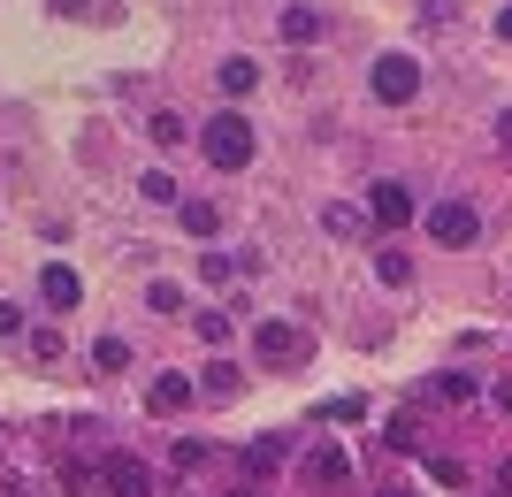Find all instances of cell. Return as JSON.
<instances>
[{
	"mask_svg": "<svg viewBox=\"0 0 512 497\" xmlns=\"http://www.w3.org/2000/svg\"><path fill=\"white\" fill-rule=\"evenodd\" d=\"M184 230H192V238H214V230H222V207H214V199H184Z\"/></svg>",
	"mask_w": 512,
	"mask_h": 497,
	"instance_id": "obj_10",
	"label": "cell"
},
{
	"mask_svg": "<svg viewBox=\"0 0 512 497\" xmlns=\"http://www.w3.org/2000/svg\"><path fill=\"white\" fill-rule=\"evenodd\" d=\"M375 222H383V230H406L413 222V192L406 184H375Z\"/></svg>",
	"mask_w": 512,
	"mask_h": 497,
	"instance_id": "obj_6",
	"label": "cell"
},
{
	"mask_svg": "<svg viewBox=\"0 0 512 497\" xmlns=\"http://www.w3.org/2000/svg\"><path fill=\"white\" fill-rule=\"evenodd\" d=\"M283 39H321V16H314V8H283Z\"/></svg>",
	"mask_w": 512,
	"mask_h": 497,
	"instance_id": "obj_13",
	"label": "cell"
},
{
	"mask_svg": "<svg viewBox=\"0 0 512 497\" xmlns=\"http://www.w3.org/2000/svg\"><path fill=\"white\" fill-rule=\"evenodd\" d=\"M31 360L54 368V360H62V329H31Z\"/></svg>",
	"mask_w": 512,
	"mask_h": 497,
	"instance_id": "obj_18",
	"label": "cell"
},
{
	"mask_svg": "<svg viewBox=\"0 0 512 497\" xmlns=\"http://www.w3.org/2000/svg\"><path fill=\"white\" fill-rule=\"evenodd\" d=\"M413 92H421V62H413V54H383V62H375V100L406 108Z\"/></svg>",
	"mask_w": 512,
	"mask_h": 497,
	"instance_id": "obj_3",
	"label": "cell"
},
{
	"mask_svg": "<svg viewBox=\"0 0 512 497\" xmlns=\"http://www.w3.org/2000/svg\"><path fill=\"white\" fill-rule=\"evenodd\" d=\"M138 192H146V199H161V207H169V199H176V176H169V169H153L146 184H138Z\"/></svg>",
	"mask_w": 512,
	"mask_h": 497,
	"instance_id": "obj_23",
	"label": "cell"
},
{
	"mask_svg": "<svg viewBox=\"0 0 512 497\" xmlns=\"http://www.w3.org/2000/svg\"><path fill=\"white\" fill-rule=\"evenodd\" d=\"M383 497H406V490H383Z\"/></svg>",
	"mask_w": 512,
	"mask_h": 497,
	"instance_id": "obj_30",
	"label": "cell"
},
{
	"mask_svg": "<svg viewBox=\"0 0 512 497\" xmlns=\"http://www.w3.org/2000/svg\"><path fill=\"white\" fill-rule=\"evenodd\" d=\"M283 459H291V444H283V436H260L253 452H245V475H253V482H268V475L283 467Z\"/></svg>",
	"mask_w": 512,
	"mask_h": 497,
	"instance_id": "obj_9",
	"label": "cell"
},
{
	"mask_svg": "<svg viewBox=\"0 0 512 497\" xmlns=\"http://www.w3.org/2000/svg\"><path fill=\"white\" fill-rule=\"evenodd\" d=\"M16 329H23V314H16L8 299H0V337H16Z\"/></svg>",
	"mask_w": 512,
	"mask_h": 497,
	"instance_id": "obj_25",
	"label": "cell"
},
{
	"mask_svg": "<svg viewBox=\"0 0 512 497\" xmlns=\"http://www.w3.org/2000/svg\"><path fill=\"white\" fill-rule=\"evenodd\" d=\"M306 475L314 482H344V452H306Z\"/></svg>",
	"mask_w": 512,
	"mask_h": 497,
	"instance_id": "obj_17",
	"label": "cell"
},
{
	"mask_svg": "<svg viewBox=\"0 0 512 497\" xmlns=\"http://www.w3.org/2000/svg\"><path fill=\"white\" fill-rule=\"evenodd\" d=\"M428 238L436 245H474L482 238V215H474L467 199H436V207H428Z\"/></svg>",
	"mask_w": 512,
	"mask_h": 497,
	"instance_id": "obj_2",
	"label": "cell"
},
{
	"mask_svg": "<svg viewBox=\"0 0 512 497\" xmlns=\"http://www.w3.org/2000/svg\"><path fill=\"white\" fill-rule=\"evenodd\" d=\"M0 497H23V490H16V482H8V475H0Z\"/></svg>",
	"mask_w": 512,
	"mask_h": 497,
	"instance_id": "obj_28",
	"label": "cell"
},
{
	"mask_svg": "<svg viewBox=\"0 0 512 497\" xmlns=\"http://www.w3.org/2000/svg\"><path fill=\"white\" fill-rule=\"evenodd\" d=\"M146 406H153V413H184V406H192V375H153Z\"/></svg>",
	"mask_w": 512,
	"mask_h": 497,
	"instance_id": "obj_7",
	"label": "cell"
},
{
	"mask_svg": "<svg viewBox=\"0 0 512 497\" xmlns=\"http://www.w3.org/2000/svg\"><path fill=\"white\" fill-rule=\"evenodd\" d=\"M253 352H260V360H299V329H291V322H260Z\"/></svg>",
	"mask_w": 512,
	"mask_h": 497,
	"instance_id": "obj_5",
	"label": "cell"
},
{
	"mask_svg": "<svg viewBox=\"0 0 512 497\" xmlns=\"http://www.w3.org/2000/svg\"><path fill=\"white\" fill-rule=\"evenodd\" d=\"M199 337H207V345H222V337H230V314H222V306H207V314H199Z\"/></svg>",
	"mask_w": 512,
	"mask_h": 497,
	"instance_id": "obj_22",
	"label": "cell"
},
{
	"mask_svg": "<svg viewBox=\"0 0 512 497\" xmlns=\"http://www.w3.org/2000/svg\"><path fill=\"white\" fill-rule=\"evenodd\" d=\"M199 390H207V398H237V368H230V360H214V368H207V383H199Z\"/></svg>",
	"mask_w": 512,
	"mask_h": 497,
	"instance_id": "obj_16",
	"label": "cell"
},
{
	"mask_svg": "<svg viewBox=\"0 0 512 497\" xmlns=\"http://www.w3.org/2000/svg\"><path fill=\"white\" fill-rule=\"evenodd\" d=\"M85 482H92V467H77V459H62V497H85Z\"/></svg>",
	"mask_w": 512,
	"mask_h": 497,
	"instance_id": "obj_24",
	"label": "cell"
},
{
	"mask_svg": "<svg viewBox=\"0 0 512 497\" xmlns=\"http://www.w3.org/2000/svg\"><path fill=\"white\" fill-rule=\"evenodd\" d=\"M146 130H153V146H176V138H184V115L161 108V115H146Z\"/></svg>",
	"mask_w": 512,
	"mask_h": 497,
	"instance_id": "obj_19",
	"label": "cell"
},
{
	"mask_svg": "<svg viewBox=\"0 0 512 497\" xmlns=\"http://www.w3.org/2000/svg\"><path fill=\"white\" fill-rule=\"evenodd\" d=\"M321 230H329V238H360L367 215H360V207H321Z\"/></svg>",
	"mask_w": 512,
	"mask_h": 497,
	"instance_id": "obj_11",
	"label": "cell"
},
{
	"mask_svg": "<svg viewBox=\"0 0 512 497\" xmlns=\"http://www.w3.org/2000/svg\"><path fill=\"white\" fill-rule=\"evenodd\" d=\"M260 85V62H222V92H253Z\"/></svg>",
	"mask_w": 512,
	"mask_h": 497,
	"instance_id": "obj_15",
	"label": "cell"
},
{
	"mask_svg": "<svg viewBox=\"0 0 512 497\" xmlns=\"http://www.w3.org/2000/svg\"><path fill=\"white\" fill-rule=\"evenodd\" d=\"M146 306L153 314H184V291H176V283H146Z\"/></svg>",
	"mask_w": 512,
	"mask_h": 497,
	"instance_id": "obj_20",
	"label": "cell"
},
{
	"mask_svg": "<svg viewBox=\"0 0 512 497\" xmlns=\"http://www.w3.org/2000/svg\"><path fill=\"white\" fill-rule=\"evenodd\" d=\"M92 360H100V368H130V345H123V337H100V345H92Z\"/></svg>",
	"mask_w": 512,
	"mask_h": 497,
	"instance_id": "obj_21",
	"label": "cell"
},
{
	"mask_svg": "<svg viewBox=\"0 0 512 497\" xmlns=\"http://www.w3.org/2000/svg\"><path fill=\"white\" fill-rule=\"evenodd\" d=\"M497 39H512V8H505V16H497Z\"/></svg>",
	"mask_w": 512,
	"mask_h": 497,
	"instance_id": "obj_27",
	"label": "cell"
},
{
	"mask_svg": "<svg viewBox=\"0 0 512 497\" xmlns=\"http://www.w3.org/2000/svg\"><path fill=\"white\" fill-rule=\"evenodd\" d=\"M375 276H383V283H406V276H413V260L398 253V245H383V253H375Z\"/></svg>",
	"mask_w": 512,
	"mask_h": 497,
	"instance_id": "obj_14",
	"label": "cell"
},
{
	"mask_svg": "<svg viewBox=\"0 0 512 497\" xmlns=\"http://www.w3.org/2000/svg\"><path fill=\"white\" fill-rule=\"evenodd\" d=\"M237 268H253V253H245V260H237V253H199V276H207V283H230Z\"/></svg>",
	"mask_w": 512,
	"mask_h": 497,
	"instance_id": "obj_12",
	"label": "cell"
},
{
	"mask_svg": "<svg viewBox=\"0 0 512 497\" xmlns=\"http://www.w3.org/2000/svg\"><path fill=\"white\" fill-rule=\"evenodd\" d=\"M497 146H505V153H512V108H505V115H497Z\"/></svg>",
	"mask_w": 512,
	"mask_h": 497,
	"instance_id": "obj_26",
	"label": "cell"
},
{
	"mask_svg": "<svg viewBox=\"0 0 512 497\" xmlns=\"http://www.w3.org/2000/svg\"><path fill=\"white\" fill-rule=\"evenodd\" d=\"M39 299H46V306H62V314H69V306L85 299V283H77V268H62V260H54V268L39 276Z\"/></svg>",
	"mask_w": 512,
	"mask_h": 497,
	"instance_id": "obj_4",
	"label": "cell"
},
{
	"mask_svg": "<svg viewBox=\"0 0 512 497\" xmlns=\"http://www.w3.org/2000/svg\"><path fill=\"white\" fill-rule=\"evenodd\" d=\"M54 8H85V0H54Z\"/></svg>",
	"mask_w": 512,
	"mask_h": 497,
	"instance_id": "obj_29",
	"label": "cell"
},
{
	"mask_svg": "<svg viewBox=\"0 0 512 497\" xmlns=\"http://www.w3.org/2000/svg\"><path fill=\"white\" fill-rule=\"evenodd\" d=\"M107 497H153L146 467H138V459H107Z\"/></svg>",
	"mask_w": 512,
	"mask_h": 497,
	"instance_id": "obj_8",
	"label": "cell"
},
{
	"mask_svg": "<svg viewBox=\"0 0 512 497\" xmlns=\"http://www.w3.org/2000/svg\"><path fill=\"white\" fill-rule=\"evenodd\" d=\"M199 146H207L214 169H245V161H253V123H245V115H207Z\"/></svg>",
	"mask_w": 512,
	"mask_h": 497,
	"instance_id": "obj_1",
	"label": "cell"
}]
</instances>
